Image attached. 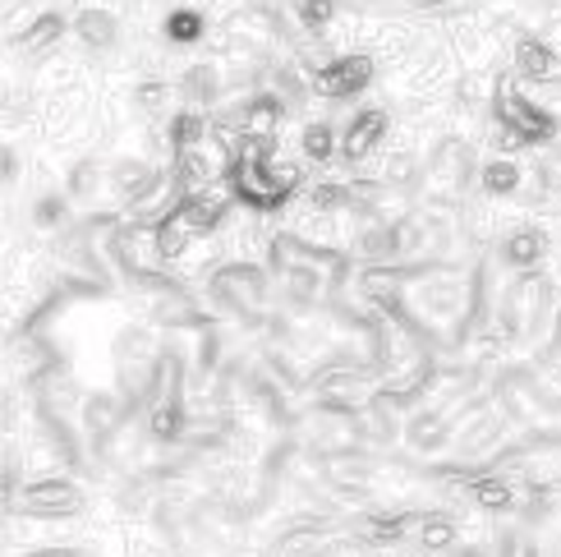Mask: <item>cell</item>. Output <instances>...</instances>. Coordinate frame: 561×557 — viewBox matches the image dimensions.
Instances as JSON below:
<instances>
[{"label": "cell", "mask_w": 561, "mask_h": 557, "mask_svg": "<svg viewBox=\"0 0 561 557\" xmlns=\"http://www.w3.org/2000/svg\"><path fill=\"white\" fill-rule=\"evenodd\" d=\"M493 121L506 125V129H516L525 144H552V138H557V115H552V106L534 102L529 92L520 88L516 75H502L497 98H493Z\"/></svg>", "instance_id": "6da1fadb"}, {"label": "cell", "mask_w": 561, "mask_h": 557, "mask_svg": "<svg viewBox=\"0 0 561 557\" xmlns=\"http://www.w3.org/2000/svg\"><path fill=\"white\" fill-rule=\"evenodd\" d=\"M424 180H428V194H433V198H456V194H465V180H470V148H465V138H456V134L437 138Z\"/></svg>", "instance_id": "7a4b0ae2"}, {"label": "cell", "mask_w": 561, "mask_h": 557, "mask_svg": "<svg viewBox=\"0 0 561 557\" xmlns=\"http://www.w3.org/2000/svg\"><path fill=\"white\" fill-rule=\"evenodd\" d=\"M373 75H378V60L364 52H345V56H332V65L313 75V92L318 98H332V102L355 98V92H364L373 83Z\"/></svg>", "instance_id": "3957f363"}, {"label": "cell", "mask_w": 561, "mask_h": 557, "mask_svg": "<svg viewBox=\"0 0 561 557\" xmlns=\"http://www.w3.org/2000/svg\"><path fill=\"white\" fill-rule=\"evenodd\" d=\"M213 295L221 299V305H230V309L253 314V309L263 305L267 286H263V272H259V268L236 263V268H221V272L213 276Z\"/></svg>", "instance_id": "277c9868"}, {"label": "cell", "mask_w": 561, "mask_h": 557, "mask_svg": "<svg viewBox=\"0 0 561 557\" xmlns=\"http://www.w3.org/2000/svg\"><path fill=\"white\" fill-rule=\"evenodd\" d=\"M387 134H391L387 111L368 106V111H359V115H350V121H345V134H341V157L350 161V167H355V161H368L373 148H378Z\"/></svg>", "instance_id": "5b68a950"}, {"label": "cell", "mask_w": 561, "mask_h": 557, "mask_svg": "<svg viewBox=\"0 0 561 557\" xmlns=\"http://www.w3.org/2000/svg\"><path fill=\"white\" fill-rule=\"evenodd\" d=\"M516 79H525V83L561 79V52L548 37H520L516 42Z\"/></svg>", "instance_id": "8992f818"}, {"label": "cell", "mask_w": 561, "mask_h": 557, "mask_svg": "<svg viewBox=\"0 0 561 557\" xmlns=\"http://www.w3.org/2000/svg\"><path fill=\"white\" fill-rule=\"evenodd\" d=\"M280 121H286V102L276 92H259V98L244 102L240 115V138H259V144H276L280 138Z\"/></svg>", "instance_id": "52a82bcc"}, {"label": "cell", "mask_w": 561, "mask_h": 557, "mask_svg": "<svg viewBox=\"0 0 561 557\" xmlns=\"http://www.w3.org/2000/svg\"><path fill=\"white\" fill-rule=\"evenodd\" d=\"M157 180H161V171L152 167V161H144V157H121V161H111V175H106L111 194H115V198H125L129 207L144 198Z\"/></svg>", "instance_id": "ba28073f"}, {"label": "cell", "mask_w": 561, "mask_h": 557, "mask_svg": "<svg viewBox=\"0 0 561 557\" xmlns=\"http://www.w3.org/2000/svg\"><path fill=\"white\" fill-rule=\"evenodd\" d=\"M226 213H230V194L221 190V184L190 194V198H184V207H180V217L190 221L194 236H213V230L226 221Z\"/></svg>", "instance_id": "9c48e42d"}, {"label": "cell", "mask_w": 561, "mask_h": 557, "mask_svg": "<svg viewBox=\"0 0 561 557\" xmlns=\"http://www.w3.org/2000/svg\"><path fill=\"white\" fill-rule=\"evenodd\" d=\"M65 37V14L60 10H42V14H33V23H23V33L14 37V46L19 52H51V46Z\"/></svg>", "instance_id": "30bf717a"}, {"label": "cell", "mask_w": 561, "mask_h": 557, "mask_svg": "<svg viewBox=\"0 0 561 557\" xmlns=\"http://www.w3.org/2000/svg\"><path fill=\"white\" fill-rule=\"evenodd\" d=\"M525 190V167L516 157H493L483 161V194L488 198H516Z\"/></svg>", "instance_id": "8fae6325"}, {"label": "cell", "mask_w": 561, "mask_h": 557, "mask_svg": "<svg viewBox=\"0 0 561 557\" xmlns=\"http://www.w3.org/2000/svg\"><path fill=\"white\" fill-rule=\"evenodd\" d=\"M548 253V240H543V230H534V226H525V230H511V236L502 240V263L506 268H516V272H525V268H534Z\"/></svg>", "instance_id": "7c38bea8"}, {"label": "cell", "mask_w": 561, "mask_h": 557, "mask_svg": "<svg viewBox=\"0 0 561 557\" xmlns=\"http://www.w3.org/2000/svg\"><path fill=\"white\" fill-rule=\"evenodd\" d=\"M75 29H79V37H83L88 52H111V46L121 42V23H115V14L92 10V5H88V10H79Z\"/></svg>", "instance_id": "4fadbf2b"}, {"label": "cell", "mask_w": 561, "mask_h": 557, "mask_svg": "<svg viewBox=\"0 0 561 557\" xmlns=\"http://www.w3.org/2000/svg\"><path fill=\"white\" fill-rule=\"evenodd\" d=\"M23 507H33V512H75L79 493H75V484H65V479H46L23 493Z\"/></svg>", "instance_id": "5bb4252c"}, {"label": "cell", "mask_w": 561, "mask_h": 557, "mask_svg": "<svg viewBox=\"0 0 561 557\" xmlns=\"http://www.w3.org/2000/svg\"><path fill=\"white\" fill-rule=\"evenodd\" d=\"M332 152H341V138H336L332 125H327V121H309V125H304V134H299V157H304V161H313V167H327V161H332Z\"/></svg>", "instance_id": "9a60e30c"}, {"label": "cell", "mask_w": 561, "mask_h": 557, "mask_svg": "<svg viewBox=\"0 0 561 557\" xmlns=\"http://www.w3.org/2000/svg\"><path fill=\"white\" fill-rule=\"evenodd\" d=\"M447 437H451V420H447V414L428 410V414H414V420H410V443H414L419 452L447 447Z\"/></svg>", "instance_id": "2e32d148"}, {"label": "cell", "mask_w": 561, "mask_h": 557, "mask_svg": "<svg viewBox=\"0 0 561 557\" xmlns=\"http://www.w3.org/2000/svg\"><path fill=\"white\" fill-rule=\"evenodd\" d=\"M207 33V14L203 10H171L167 14V42H175V46H194L198 37Z\"/></svg>", "instance_id": "e0dca14e"}, {"label": "cell", "mask_w": 561, "mask_h": 557, "mask_svg": "<svg viewBox=\"0 0 561 557\" xmlns=\"http://www.w3.org/2000/svg\"><path fill=\"white\" fill-rule=\"evenodd\" d=\"M180 92H184V98H194V102H213L217 92H221V75H217V65H194V69H184Z\"/></svg>", "instance_id": "ac0fdd59"}, {"label": "cell", "mask_w": 561, "mask_h": 557, "mask_svg": "<svg viewBox=\"0 0 561 557\" xmlns=\"http://www.w3.org/2000/svg\"><path fill=\"white\" fill-rule=\"evenodd\" d=\"M180 429H184V406L175 397L157 401V410H152V437H157V443H175Z\"/></svg>", "instance_id": "d6986e66"}, {"label": "cell", "mask_w": 561, "mask_h": 557, "mask_svg": "<svg viewBox=\"0 0 561 557\" xmlns=\"http://www.w3.org/2000/svg\"><path fill=\"white\" fill-rule=\"evenodd\" d=\"M299 29H309V33H327L336 23V0H299Z\"/></svg>", "instance_id": "ffe728a7"}, {"label": "cell", "mask_w": 561, "mask_h": 557, "mask_svg": "<svg viewBox=\"0 0 561 557\" xmlns=\"http://www.w3.org/2000/svg\"><path fill=\"white\" fill-rule=\"evenodd\" d=\"M171 83H157V79H148V83H138L134 88V106L138 111H148V115H157V111H167L171 106Z\"/></svg>", "instance_id": "44dd1931"}, {"label": "cell", "mask_w": 561, "mask_h": 557, "mask_svg": "<svg viewBox=\"0 0 561 557\" xmlns=\"http://www.w3.org/2000/svg\"><path fill=\"white\" fill-rule=\"evenodd\" d=\"M98 184H102V167L88 157V161H79V167L69 171L65 190H69V198H92V190H98Z\"/></svg>", "instance_id": "7402d4cb"}, {"label": "cell", "mask_w": 561, "mask_h": 557, "mask_svg": "<svg viewBox=\"0 0 561 557\" xmlns=\"http://www.w3.org/2000/svg\"><path fill=\"white\" fill-rule=\"evenodd\" d=\"M33 221H37L42 230L60 226V221H65V198H60V194H46V198H37V207H33Z\"/></svg>", "instance_id": "603a6c76"}, {"label": "cell", "mask_w": 561, "mask_h": 557, "mask_svg": "<svg viewBox=\"0 0 561 557\" xmlns=\"http://www.w3.org/2000/svg\"><path fill=\"white\" fill-rule=\"evenodd\" d=\"M474 493H479L483 507H511V484L506 479H479Z\"/></svg>", "instance_id": "cb8c5ba5"}, {"label": "cell", "mask_w": 561, "mask_h": 557, "mask_svg": "<svg viewBox=\"0 0 561 557\" xmlns=\"http://www.w3.org/2000/svg\"><path fill=\"white\" fill-rule=\"evenodd\" d=\"M451 539H456V530L442 521V516H428V521H424V544H428V548H447Z\"/></svg>", "instance_id": "d4e9b609"}, {"label": "cell", "mask_w": 561, "mask_h": 557, "mask_svg": "<svg viewBox=\"0 0 561 557\" xmlns=\"http://www.w3.org/2000/svg\"><path fill=\"white\" fill-rule=\"evenodd\" d=\"M111 420H115V406H111L106 397L88 406V424H92V429H98V433H106V429H111Z\"/></svg>", "instance_id": "484cf974"}, {"label": "cell", "mask_w": 561, "mask_h": 557, "mask_svg": "<svg viewBox=\"0 0 561 557\" xmlns=\"http://www.w3.org/2000/svg\"><path fill=\"white\" fill-rule=\"evenodd\" d=\"M410 5H414V10H451L456 0H410Z\"/></svg>", "instance_id": "4316f807"}, {"label": "cell", "mask_w": 561, "mask_h": 557, "mask_svg": "<svg viewBox=\"0 0 561 557\" xmlns=\"http://www.w3.org/2000/svg\"><path fill=\"white\" fill-rule=\"evenodd\" d=\"M456 557H483V553H479V548H465V553H456Z\"/></svg>", "instance_id": "83f0119b"}]
</instances>
